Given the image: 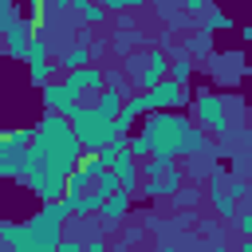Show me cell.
<instances>
[{"label": "cell", "instance_id": "1", "mask_svg": "<svg viewBox=\"0 0 252 252\" xmlns=\"http://www.w3.org/2000/svg\"><path fill=\"white\" fill-rule=\"evenodd\" d=\"M71 205L67 201H51L39 205L32 217L24 220H0V240L8 244V252H51L63 240V220H71Z\"/></svg>", "mask_w": 252, "mask_h": 252}, {"label": "cell", "instance_id": "2", "mask_svg": "<svg viewBox=\"0 0 252 252\" xmlns=\"http://www.w3.org/2000/svg\"><path fill=\"white\" fill-rule=\"evenodd\" d=\"M83 161V146L71 130V118L63 114H43L35 122V138H32V165L35 169H51L59 177H71Z\"/></svg>", "mask_w": 252, "mask_h": 252}, {"label": "cell", "instance_id": "3", "mask_svg": "<svg viewBox=\"0 0 252 252\" xmlns=\"http://www.w3.org/2000/svg\"><path fill=\"white\" fill-rule=\"evenodd\" d=\"M189 134H193V122L181 110H161V114H150V118L138 122V138L146 142L150 158H177V154H185Z\"/></svg>", "mask_w": 252, "mask_h": 252}, {"label": "cell", "instance_id": "4", "mask_svg": "<svg viewBox=\"0 0 252 252\" xmlns=\"http://www.w3.org/2000/svg\"><path fill=\"white\" fill-rule=\"evenodd\" d=\"M71 130H75V138H79L83 154H102L114 138H122V134H118V126H114V122H106V118L94 110V102L75 106V114H71Z\"/></svg>", "mask_w": 252, "mask_h": 252}, {"label": "cell", "instance_id": "5", "mask_svg": "<svg viewBox=\"0 0 252 252\" xmlns=\"http://www.w3.org/2000/svg\"><path fill=\"white\" fill-rule=\"evenodd\" d=\"M193 126H201L205 134H228V102L224 94H217L213 87L193 94Z\"/></svg>", "mask_w": 252, "mask_h": 252}, {"label": "cell", "instance_id": "6", "mask_svg": "<svg viewBox=\"0 0 252 252\" xmlns=\"http://www.w3.org/2000/svg\"><path fill=\"white\" fill-rule=\"evenodd\" d=\"M130 63H134V87H142V94H146V91H154L158 83L169 79V63H173V59H169L161 47H154V51L130 59Z\"/></svg>", "mask_w": 252, "mask_h": 252}, {"label": "cell", "instance_id": "7", "mask_svg": "<svg viewBox=\"0 0 252 252\" xmlns=\"http://www.w3.org/2000/svg\"><path fill=\"white\" fill-rule=\"evenodd\" d=\"M28 173H32V146L20 150L4 142V130H0V181H24Z\"/></svg>", "mask_w": 252, "mask_h": 252}, {"label": "cell", "instance_id": "8", "mask_svg": "<svg viewBox=\"0 0 252 252\" xmlns=\"http://www.w3.org/2000/svg\"><path fill=\"white\" fill-rule=\"evenodd\" d=\"M63 87L71 91V98L79 102V106H87V98H94V94H102V67H83V71H71V75H63Z\"/></svg>", "mask_w": 252, "mask_h": 252}, {"label": "cell", "instance_id": "9", "mask_svg": "<svg viewBox=\"0 0 252 252\" xmlns=\"http://www.w3.org/2000/svg\"><path fill=\"white\" fill-rule=\"evenodd\" d=\"M209 201H213V209H217L224 220H236V213H240V197L232 193V177L217 173V177L209 181Z\"/></svg>", "mask_w": 252, "mask_h": 252}, {"label": "cell", "instance_id": "10", "mask_svg": "<svg viewBox=\"0 0 252 252\" xmlns=\"http://www.w3.org/2000/svg\"><path fill=\"white\" fill-rule=\"evenodd\" d=\"M39 102H43V110L47 114H63V118H71L75 114V98H71V91L63 87V79H55V83H47L43 91H39Z\"/></svg>", "mask_w": 252, "mask_h": 252}, {"label": "cell", "instance_id": "11", "mask_svg": "<svg viewBox=\"0 0 252 252\" xmlns=\"http://www.w3.org/2000/svg\"><path fill=\"white\" fill-rule=\"evenodd\" d=\"M32 24H24V20H16L12 28H4V55L8 59H28V43H32Z\"/></svg>", "mask_w": 252, "mask_h": 252}, {"label": "cell", "instance_id": "12", "mask_svg": "<svg viewBox=\"0 0 252 252\" xmlns=\"http://www.w3.org/2000/svg\"><path fill=\"white\" fill-rule=\"evenodd\" d=\"M130 205H134V197H130V193H114V197L102 205V213H98V220H102V236H106V232H114V228L126 220Z\"/></svg>", "mask_w": 252, "mask_h": 252}, {"label": "cell", "instance_id": "13", "mask_svg": "<svg viewBox=\"0 0 252 252\" xmlns=\"http://www.w3.org/2000/svg\"><path fill=\"white\" fill-rule=\"evenodd\" d=\"M110 169H114V177H118L122 193H130V197H134V193L142 189V165L134 161V154H122V158H118Z\"/></svg>", "mask_w": 252, "mask_h": 252}, {"label": "cell", "instance_id": "14", "mask_svg": "<svg viewBox=\"0 0 252 252\" xmlns=\"http://www.w3.org/2000/svg\"><path fill=\"white\" fill-rule=\"evenodd\" d=\"M130 98L126 94H118V91H102L98 98H94V110L106 118V122H118V114H122V106H126Z\"/></svg>", "mask_w": 252, "mask_h": 252}, {"label": "cell", "instance_id": "15", "mask_svg": "<svg viewBox=\"0 0 252 252\" xmlns=\"http://www.w3.org/2000/svg\"><path fill=\"white\" fill-rule=\"evenodd\" d=\"M59 67L71 75V71H83V67H91V43H75V47H67L63 51V59H59Z\"/></svg>", "mask_w": 252, "mask_h": 252}, {"label": "cell", "instance_id": "16", "mask_svg": "<svg viewBox=\"0 0 252 252\" xmlns=\"http://www.w3.org/2000/svg\"><path fill=\"white\" fill-rule=\"evenodd\" d=\"M232 28H236V20H232L228 12H220V8H209V12H205L201 32H209V35H213V32H232Z\"/></svg>", "mask_w": 252, "mask_h": 252}, {"label": "cell", "instance_id": "17", "mask_svg": "<svg viewBox=\"0 0 252 252\" xmlns=\"http://www.w3.org/2000/svg\"><path fill=\"white\" fill-rule=\"evenodd\" d=\"M142 165V181H158V177H165L177 161L173 158H146V161H138Z\"/></svg>", "mask_w": 252, "mask_h": 252}, {"label": "cell", "instance_id": "18", "mask_svg": "<svg viewBox=\"0 0 252 252\" xmlns=\"http://www.w3.org/2000/svg\"><path fill=\"white\" fill-rule=\"evenodd\" d=\"M102 91H118V94L134 98V94H130V83H126V71H122V67H106V71H102Z\"/></svg>", "mask_w": 252, "mask_h": 252}, {"label": "cell", "instance_id": "19", "mask_svg": "<svg viewBox=\"0 0 252 252\" xmlns=\"http://www.w3.org/2000/svg\"><path fill=\"white\" fill-rule=\"evenodd\" d=\"M28 83L32 87H47V83H55V63H28Z\"/></svg>", "mask_w": 252, "mask_h": 252}, {"label": "cell", "instance_id": "20", "mask_svg": "<svg viewBox=\"0 0 252 252\" xmlns=\"http://www.w3.org/2000/svg\"><path fill=\"white\" fill-rule=\"evenodd\" d=\"M193 71H197V63H193L189 55H181V59H173V63H169V79H173V83H181V87L193 79Z\"/></svg>", "mask_w": 252, "mask_h": 252}, {"label": "cell", "instance_id": "21", "mask_svg": "<svg viewBox=\"0 0 252 252\" xmlns=\"http://www.w3.org/2000/svg\"><path fill=\"white\" fill-rule=\"evenodd\" d=\"M209 47H213V35H209V32H197V35L185 43V55H189V59H201V55H209Z\"/></svg>", "mask_w": 252, "mask_h": 252}, {"label": "cell", "instance_id": "22", "mask_svg": "<svg viewBox=\"0 0 252 252\" xmlns=\"http://www.w3.org/2000/svg\"><path fill=\"white\" fill-rule=\"evenodd\" d=\"M75 12L83 16V24H102V20H106V8H102V4H87V0H79Z\"/></svg>", "mask_w": 252, "mask_h": 252}, {"label": "cell", "instance_id": "23", "mask_svg": "<svg viewBox=\"0 0 252 252\" xmlns=\"http://www.w3.org/2000/svg\"><path fill=\"white\" fill-rule=\"evenodd\" d=\"M24 63H47V39H43V35H32L28 59H24Z\"/></svg>", "mask_w": 252, "mask_h": 252}, {"label": "cell", "instance_id": "24", "mask_svg": "<svg viewBox=\"0 0 252 252\" xmlns=\"http://www.w3.org/2000/svg\"><path fill=\"white\" fill-rule=\"evenodd\" d=\"M142 236H146V228H142V224H126V228H122V240H118V244L134 252V244H142Z\"/></svg>", "mask_w": 252, "mask_h": 252}, {"label": "cell", "instance_id": "25", "mask_svg": "<svg viewBox=\"0 0 252 252\" xmlns=\"http://www.w3.org/2000/svg\"><path fill=\"white\" fill-rule=\"evenodd\" d=\"M236 228H240V236H244V240L252 244V201H248V205H244V209L236 213Z\"/></svg>", "mask_w": 252, "mask_h": 252}, {"label": "cell", "instance_id": "26", "mask_svg": "<svg viewBox=\"0 0 252 252\" xmlns=\"http://www.w3.org/2000/svg\"><path fill=\"white\" fill-rule=\"evenodd\" d=\"M98 189H102L106 197H114V193H122V185H118V177H114V169H106V173L98 177Z\"/></svg>", "mask_w": 252, "mask_h": 252}, {"label": "cell", "instance_id": "27", "mask_svg": "<svg viewBox=\"0 0 252 252\" xmlns=\"http://www.w3.org/2000/svg\"><path fill=\"white\" fill-rule=\"evenodd\" d=\"M134 43H138V32H118L114 35V51H130Z\"/></svg>", "mask_w": 252, "mask_h": 252}, {"label": "cell", "instance_id": "28", "mask_svg": "<svg viewBox=\"0 0 252 252\" xmlns=\"http://www.w3.org/2000/svg\"><path fill=\"white\" fill-rule=\"evenodd\" d=\"M173 201H177L181 209H185V205H197V201H201V189H189V193H177Z\"/></svg>", "mask_w": 252, "mask_h": 252}, {"label": "cell", "instance_id": "29", "mask_svg": "<svg viewBox=\"0 0 252 252\" xmlns=\"http://www.w3.org/2000/svg\"><path fill=\"white\" fill-rule=\"evenodd\" d=\"M185 12L189 16H201V12H209V4L205 0H185Z\"/></svg>", "mask_w": 252, "mask_h": 252}, {"label": "cell", "instance_id": "30", "mask_svg": "<svg viewBox=\"0 0 252 252\" xmlns=\"http://www.w3.org/2000/svg\"><path fill=\"white\" fill-rule=\"evenodd\" d=\"M240 39H244V43H252V24H244V28H240Z\"/></svg>", "mask_w": 252, "mask_h": 252}, {"label": "cell", "instance_id": "31", "mask_svg": "<svg viewBox=\"0 0 252 252\" xmlns=\"http://www.w3.org/2000/svg\"><path fill=\"white\" fill-rule=\"evenodd\" d=\"M161 252H189V248H181V244H165Z\"/></svg>", "mask_w": 252, "mask_h": 252}, {"label": "cell", "instance_id": "32", "mask_svg": "<svg viewBox=\"0 0 252 252\" xmlns=\"http://www.w3.org/2000/svg\"><path fill=\"white\" fill-rule=\"evenodd\" d=\"M236 252H252V244H248V240H244V244H240V248H236Z\"/></svg>", "mask_w": 252, "mask_h": 252}, {"label": "cell", "instance_id": "33", "mask_svg": "<svg viewBox=\"0 0 252 252\" xmlns=\"http://www.w3.org/2000/svg\"><path fill=\"white\" fill-rule=\"evenodd\" d=\"M110 252H130V248H122V244H114V248H110Z\"/></svg>", "mask_w": 252, "mask_h": 252}, {"label": "cell", "instance_id": "34", "mask_svg": "<svg viewBox=\"0 0 252 252\" xmlns=\"http://www.w3.org/2000/svg\"><path fill=\"white\" fill-rule=\"evenodd\" d=\"M248 189H252V181H248Z\"/></svg>", "mask_w": 252, "mask_h": 252}]
</instances>
